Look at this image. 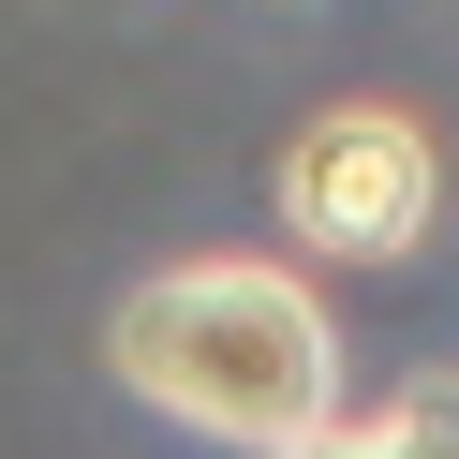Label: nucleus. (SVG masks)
<instances>
[{
	"label": "nucleus",
	"mask_w": 459,
	"mask_h": 459,
	"mask_svg": "<svg viewBox=\"0 0 459 459\" xmlns=\"http://www.w3.org/2000/svg\"><path fill=\"white\" fill-rule=\"evenodd\" d=\"M104 370H119L149 415L208 429V445H252V459H297L311 429H341V326L267 252L149 267L104 311Z\"/></svg>",
	"instance_id": "nucleus-1"
},
{
	"label": "nucleus",
	"mask_w": 459,
	"mask_h": 459,
	"mask_svg": "<svg viewBox=\"0 0 459 459\" xmlns=\"http://www.w3.org/2000/svg\"><path fill=\"white\" fill-rule=\"evenodd\" d=\"M297 459H459V385H415V400H385V415H341V429H311Z\"/></svg>",
	"instance_id": "nucleus-3"
},
{
	"label": "nucleus",
	"mask_w": 459,
	"mask_h": 459,
	"mask_svg": "<svg viewBox=\"0 0 459 459\" xmlns=\"http://www.w3.org/2000/svg\"><path fill=\"white\" fill-rule=\"evenodd\" d=\"M429 208H445V149L400 104L297 119V149H281V238H311L326 267H385V252L429 238Z\"/></svg>",
	"instance_id": "nucleus-2"
}]
</instances>
